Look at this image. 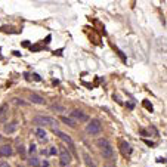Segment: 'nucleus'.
I'll return each mask as SVG.
<instances>
[{
    "mask_svg": "<svg viewBox=\"0 0 167 167\" xmlns=\"http://www.w3.org/2000/svg\"><path fill=\"white\" fill-rule=\"evenodd\" d=\"M71 115H73L76 120L81 121V123H86V121H89V115H87V114H84L81 109H74V111L71 112Z\"/></svg>",
    "mask_w": 167,
    "mask_h": 167,
    "instance_id": "nucleus-6",
    "label": "nucleus"
},
{
    "mask_svg": "<svg viewBox=\"0 0 167 167\" xmlns=\"http://www.w3.org/2000/svg\"><path fill=\"white\" fill-rule=\"evenodd\" d=\"M8 109V105H2V107H0V115H2V114H5V111Z\"/></svg>",
    "mask_w": 167,
    "mask_h": 167,
    "instance_id": "nucleus-19",
    "label": "nucleus"
},
{
    "mask_svg": "<svg viewBox=\"0 0 167 167\" xmlns=\"http://www.w3.org/2000/svg\"><path fill=\"white\" fill-rule=\"evenodd\" d=\"M30 152H31V154H33V152H36V146H34V145H31V146H30Z\"/></svg>",
    "mask_w": 167,
    "mask_h": 167,
    "instance_id": "nucleus-23",
    "label": "nucleus"
},
{
    "mask_svg": "<svg viewBox=\"0 0 167 167\" xmlns=\"http://www.w3.org/2000/svg\"><path fill=\"white\" fill-rule=\"evenodd\" d=\"M143 107H145V108H146L148 111H152V105H149V104H148L146 101H143Z\"/></svg>",
    "mask_w": 167,
    "mask_h": 167,
    "instance_id": "nucleus-18",
    "label": "nucleus"
},
{
    "mask_svg": "<svg viewBox=\"0 0 167 167\" xmlns=\"http://www.w3.org/2000/svg\"><path fill=\"white\" fill-rule=\"evenodd\" d=\"M96 143L101 148V152H102L104 158H112L114 157V148L107 139H99Z\"/></svg>",
    "mask_w": 167,
    "mask_h": 167,
    "instance_id": "nucleus-1",
    "label": "nucleus"
},
{
    "mask_svg": "<svg viewBox=\"0 0 167 167\" xmlns=\"http://www.w3.org/2000/svg\"><path fill=\"white\" fill-rule=\"evenodd\" d=\"M14 101H15V104H18V105H27V102H24V101H21V99H17V98H15Z\"/></svg>",
    "mask_w": 167,
    "mask_h": 167,
    "instance_id": "nucleus-20",
    "label": "nucleus"
},
{
    "mask_svg": "<svg viewBox=\"0 0 167 167\" xmlns=\"http://www.w3.org/2000/svg\"><path fill=\"white\" fill-rule=\"evenodd\" d=\"M14 149L11 145H3V146H0V157H9L12 155Z\"/></svg>",
    "mask_w": 167,
    "mask_h": 167,
    "instance_id": "nucleus-7",
    "label": "nucleus"
},
{
    "mask_svg": "<svg viewBox=\"0 0 167 167\" xmlns=\"http://www.w3.org/2000/svg\"><path fill=\"white\" fill-rule=\"evenodd\" d=\"M59 120L62 123H65L67 126H70V127H76V121L73 118H70V117H59Z\"/></svg>",
    "mask_w": 167,
    "mask_h": 167,
    "instance_id": "nucleus-13",
    "label": "nucleus"
},
{
    "mask_svg": "<svg viewBox=\"0 0 167 167\" xmlns=\"http://www.w3.org/2000/svg\"><path fill=\"white\" fill-rule=\"evenodd\" d=\"M33 123L39 124V126H52V127H55L58 124V120L53 118V117H49V115H36L33 118Z\"/></svg>",
    "mask_w": 167,
    "mask_h": 167,
    "instance_id": "nucleus-2",
    "label": "nucleus"
},
{
    "mask_svg": "<svg viewBox=\"0 0 167 167\" xmlns=\"http://www.w3.org/2000/svg\"><path fill=\"white\" fill-rule=\"evenodd\" d=\"M0 140H2V136H0Z\"/></svg>",
    "mask_w": 167,
    "mask_h": 167,
    "instance_id": "nucleus-26",
    "label": "nucleus"
},
{
    "mask_svg": "<svg viewBox=\"0 0 167 167\" xmlns=\"http://www.w3.org/2000/svg\"><path fill=\"white\" fill-rule=\"evenodd\" d=\"M104 167H115V166H112V164H105Z\"/></svg>",
    "mask_w": 167,
    "mask_h": 167,
    "instance_id": "nucleus-25",
    "label": "nucleus"
},
{
    "mask_svg": "<svg viewBox=\"0 0 167 167\" xmlns=\"http://www.w3.org/2000/svg\"><path fill=\"white\" fill-rule=\"evenodd\" d=\"M33 77H34V78H36V80H37V81H40V77H39V76H37V74H34V76H33Z\"/></svg>",
    "mask_w": 167,
    "mask_h": 167,
    "instance_id": "nucleus-24",
    "label": "nucleus"
},
{
    "mask_svg": "<svg viewBox=\"0 0 167 167\" xmlns=\"http://www.w3.org/2000/svg\"><path fill=\"white\" fill-rule=\"evenodd\" d=\"M52 109H53V111H61V112H64V111H65V108H64V107H61V105H52Z\"/></svg>",
    "mask_w": 167,
    "mask_h": 167,
    "instance_id": "nucleus-16",
    "label": "nucleus"
},
{
    "mask_svg": "<svg viewBox=\"0 0 167 167\" xmlns=\"http://www.w3.org/2000/svg\"><path fill=\"white\" fill-rule=\"evenodd\" d=\"M30 101H31L33 104H39V105H43V104H45V99H43L40 95H37V93H31V95H30Z\"/></svg>",
    "mask_w": 167,
    "mask_h": 167,
    "instance_id": "nucleus-9",
    "label": "nucleus"
},
{
    "mask_svg": "<svg viewBox=\"0 0 167 167\" xmlns=\"http://www.w3.org/2000/svg\"><path fill=\"white\" fill-rule=\"evenodd\" d=\"M120 145H121V152H123L124 155H130V154H132V146H130L126 140H121Z\"/></svg>",
    "mask_w": 167,
    "mask_h": 167,
    "instance_id": "nucleus-10",
    "label": "nucleus"
},
{
    "mask_svg": "<svg viewBox=\"0 0 167 167\" xmlns=\"http://www.w3.org/2000/svg\"><path fill=\"white\" fill-rule=\"evenodd\" d=\"M86 132H87L89 135H99V133L102 132V124H101V121L96 120V118L90 120L89 124H87V127H86Z\"/></svg>",
    "mask_w": 167,
    "mask_h": 167,
    "instance_id": "nucleus-3",
    "label": "nucleus"
},
{
    "mask_svg": "<svg viewBox=\"0 0 167 167\" xmlns=\"http://www.w3.org/2000/svg\"><path fill=\"white\" fill-rule=\"evenodd\" d=\"M53 132H55V135H56L59 139H62L65 143H68V145H70V148L74 151V142H73V139H71V137H70L67 133H64V132H61V130H56V129H55Z\"/></svg>",
    "mask_w": 167,
    "mask_h": 167,
    "instance_id": "nucleus-5",
    "label": "nucleus"
},
{
    "mask_svg": "<svg viewBox=\"0 0 167 167\" xmlns=\"http://www.w3.org/2000/svg\"><path fill=\"white\" fill-rule=\"evenodd\" d=\"M0 167H11L6 161H0Z\"/></svg>",
    "mask_w": 167,
    "mask_h": 167,
    "instance_id": "nucleus-21",
    "label": "nucleus"
},
{
    "mask_svg": "<svg viewBox=\"0 0 167 167\" xmlns=\"http://www.w3.org/2000/svg\"><path fill=\"white\" fill-rule=\"evenodd\" d=\"M56 152H58V149H56V146H52V148L49 149V154H50V155H56Z\"/></svg>",
    "mask_w": 167,
    "mask_h": 167,
    "instance_id": "nucleus-17",
    "label": "nucleus"
},
{
    "mask_svg": "<svg viewBox=\"0 0 167 167\" xmlns=\"http://www.w3.org/2000/svg\"><path fill=\"white\" fill-rule=\"evenodd\" d=\"M83 158H84V163H86V166H87V167H96L95 161L92 160V157H90L87 152H83Z\"/></svg>",
    "mask_w": 167,
    "mask_h": 167,
    "instance_id": "nucleus-11",
    "label": "nucleus"
},
{
    "mask_svg": "<svg viewBox=\"0 0 167 167\" xmlns=\"http://www.w3.org/2000/svg\"><path fill=\"white\" fill-rule=\"evenodd\" d=\"M59 160H61V164L62 166H68L71 163V154L68 152L67 148H61V151H59Z\"/></svg>",
    "mask_w": 167,
    "mask_h": 167,
    "instance_id": "nucleus-4",
    "label": "nucleus"
},
{
    "mask_svg": "<svg viewBox=\"0 0 167 167\" xmlns=\"http://www.w3.org/2000/svg\"><path fill=\"white\" fill-rule=\"evenodd\" d=\"M18 152H19V155H21V157H24V158H25L27 151H25V148H24L22 145H19V146H18Z\"/></svg>",
    "mask_w": 167,
    "mask_h": 167,
    "instance_id": "nucleus-15",
    "label": "nucleus"
},
{
    "mask_svg": "<svg viewBox=\"0 0 167 167\" xmlns=\"http://www.w3.org/2000/svg\"><path fill=\"white\" fill-rule=\"evenodd\" d=\"M42 167H49V161H42Z\"/></svg>",
    "mask_w": 167,
    "mask_h": 167,
    "instance_id": "nucleus-22",
    "label": "nucleus"
},
{
    "mask_svg": "<svg viewBox=\"0 0 167 167\" xmlns=\"http://www.w3.org/2000/svg\"><path fill=\"white\" fill-rule=\"evenodd\" d=\"M36 136H37L40 140H46V136H48V135H46V130H45V129L37 127V129H36Z\"/></svg>",
    "mask_w": 167,
    "mask_h": 167,
    "instance_id": "nucleus-12",
    "label": "nucleus"
},
{
    "mask_svg": "<svg viewBox=\"0 0 167 167\" xmlns=\"http://www.w3.org/2000/svg\"><path fill=\"white\" fill-rule=\"evenodd\" d=\"M5 132L6 133H14V132H17V129H18V121L15 120V121H11V123H8V124H5Z\"/></svg>",
    "mask_w": 167,
    "mask_h": 167,
    "instance_id": "nucleus-8",
    "label": "nucleus"
},
{
    "mask_svg": "<svg viewBox=\"0 0 167 167\" xmlns=\"http://www.w3.org/2000/svg\"><path fill=\"white\" fill-rule=\"evenodd\" d=\"M28 164L33 166V167H39V166H40V163H39L37 158H30V160H28Z\"/></svg>",
    "mask_w": 167,
    "mask_h": 167,
    "instance_id": "nucleus-14",
    "label": "nucleus"
}]
</instances>
